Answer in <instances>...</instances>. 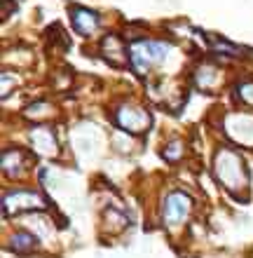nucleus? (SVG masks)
<instances>
[{
	"instance_id": "14",
	"label": "nucleus",
	"mask_w": 253,
	"mask_h": 258,
	"mask_svg": "<svg viewBox=\"0 0 253 258\" xmlns=\"http://www.w3.org/2000/svg\"><path fill=\"white\" fill-rule=\"evenodd\" d=\"M234 99L241 108L253 110V78H244V80L234 82Z\"/></svg>"
},
{
	"instance_id": "4",
	"label": "nucleus",
	"mask_w": 253,
	"mask_h": 258,
	"mask_svg": "<svg viewBox=\"0 0 253 258\" xmlns=\"http://www.w3.org/2000/svg\"><path fill=\"white\" fill-rule=\"evenodd\" d=\"M113 122L115 127L122 132V134L129 136H141L150 129V113L145 106L131 101V99H124V101L115 103L113 106Z\"/></svg>"
},
{
	"instance_id": "1",
	"label": "nucleus",
	"mask_w": 253,
	"mask_h": 258,
	"mask_svg": "<svg viewBox=\"0 0 253 258\" xmlns=\"http://www.w3.org/2000/svg\"><path fill=\"white\" fill-rule=\"evenodd\" d=\"M211 171L220 188H225L227 192L237 200H244L251 188V174H248V164L237 148L232 146H220L213 153Z\"/></svg>"
},
{
	"instance_id": "16",
	"label": "nucleus",
	"mask_w": 253,
	"mask_h": 258,
	"mask_svg": "<svg viewBox=\"0 0 253 258\" xmlns=\"http://www.w3.org/2000/svg\"><path fill=\"white\" fill-rule=\"evenodd\" d=\"M17 85H19L17 73H12V71H3L0 73V96H3V101L12 94V89H17Z\"/></svg>"
},
{
	"instance_id": "11",
	"label": "nucleus",
	"mask_w": 253,
	"mask_h": 258,
	"mask_svg": "<svg viewBox=\"0 0 253 258\" xmlns=\"http://www.w3.org/2000/svg\"><path fill=\"white\" fill-rule=\"evenodd\" d=\"M225 129H244L239 134H234L232 139L241 146H253V115H248L246 110L241 113H230L225 117Z\"/></svg>"
},
{
	"instance_id": "9",
	"label": "nucleus",
	"mask_w": 253,
	"mask_h": 258,
	"mask_svg": "<svg viewBox=\"0 0 253 258\" xmlns=\"http://www.w3.org/2000/svg\"><path fill=\"white\" fill-rule=\"evenodd\" d=\"M70 26L75 31L77 35L82 38H92V35L99 33L101 28V14L89 10V7L82 5H73L70 7Z\"/></svg>"
},
{
	"instance_id": "10",
	"label": "nucleus",
	"mask_w": 253,
	"mask_h": 258,
	"mask_svg": "<svg viewBox=\"0 0 253 258\" xmlns=\"http://www.w3.org/2000/svg\"><path fill=\"white\" fill-rule=\"evenodd\" d=\"M223 80H225L223 68L211 61L197 63L195 71H192V82H195V87L202 89V92H216V89L223 85Z\"/></svg>"
},
{
	"instance_id": "13",
	"label": "nucleus",
	"mask_w": 253,
	"mask_h": 258,
	"mask_svg": "<svg viewBox=\"0 0 253 258\" xmlns=\"http://www.w3.org/2000/svg\"><path fill=\"white\" fill-rule=\"evenodd\" d=\"M21 115L26 117V120H31L33 124H40V122H47V120H52L54 117V106L49 101H33L28 103L26 108L21 110Z\"/></svg>"
},
{
	"instance_id": "15",
	"label": "nucleus",
	"mask_w": 253,
	"mask_h": 258,
	"mask_svg": "<svg viewBox=\"0 0 253 258\" xmlns=\"http://www.w3.org/2000/svg\"><path fill=\"white\" fill-rule=\"evenodd\" d=\"M162 157H164L169 164H178L185 157V143L181 141L178 136L169 139V141L162 146Z\"/></svg>"
},
{
	"instance_id": "2",
	"label": "nucleus",
	"mask_w": 253,
	"mask_h": 258,
	"mask_svg": "<svg viewBox=\"0 0 253 258\" xmlns=\"http://www.w3.org/2000/svg\"><path fill=\"white\" fill-rule=\"evenodd\" d=\"M171 47L166 40H155V38H141L131 35L129 40V63L138 75H150L155 68H162L169 61Z\"/></svg>"
},
{
	"instance_id": "12",
	"label": "nucleus",
	"mask_w": 253,
	"mask_h": 258,
	"mask_svg": "<svg viewBox=\"0 0 253 258\" xmlns=\"http://www.w3.org/2000/svg\"><path fill=\"white\" fill-rule=\"evenodd\" d=\"M40 246V237L31 230H14L10 237V249L14 253H33Z\"/></svg>"
},
{
	"instance_id": "8",
	"label": "nucleus",
	"mask_w": 253,
	"mask_h": 258,
	"mask_svg": "<svg viewBox=\"0 0 253 258\" xmlns=\"http://www.w3.org/2000/svg\"><path fill=\"white\" fill-rule=\"evenodd\" d=\"M99 52L110 66L124 68L129 66V47L124 45V40L117 33H106L99 42Z\"/></svg>"
},
{
	"instance_id": "7",
	"label": "nucleus",
	"mask_w": 253,
	"mask_h": 258,
	"mask_svg": "<svg viewBox=\"0 0 253 258\" xmlns=\"http://www.w3.org/2000/svg\"><path fill=\"white\" fill-rule=\"evenodd\" d=\"M0 167H3V176L5 178L19 181V178H24L31 171V155L24 148H19V146H7L3 150Z\"/></svg>"
},
{
	"instance_id": "3",
	"label": "nucleus",
	"mask_w": 253,
	"mask_h": 258,
	"mask_svg": "<svg viewBox=\"0 0 253 258\" xmlns=\"http://www.w3.org/2000/svg\"><path fill=\"white\" fill-rule=\"evenodd\" d=\"M192 209H195V202L185 190L174 188V190L164 192L162 202H159V221L164 225V230L178 232L181 228H185V223L192 216Z\"/></svg>"
},
{
	"instance_id": "6",
	"label": "nucleus",
	"mask_w": 253,
	"mask_h": 258,
	"mask_svg": "<svg viewBox=\"0 0 253 258\" xmlns=\"http://www.w3.org/2000/svg\"><path fill=\"white\" fill-rule=\"evenodd\" d=\"M28 143H31V150H33L35 155L45 157V160L56 157L59 155V150H61L54 127H49L47 122L31 124V129H28Z\"/></svg>"
},
{
	"instance_id": "5",
	"label": "nucleus",
	"mask_w": 253,
	"mask_h": 258,
	"mask_svg": "<svg viewBox=\"0 0 253 258\" xmlns=\"http://www.w3.org/2000/svg\"><path fill=\"white\" fill-rule=\"evenodd\" d=\"M47 207L49 202L45 200V195L35 188L17 185V188H7L3 192V216L26 214V211H45Z\"/></svg>"
}]
</instances>
